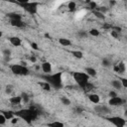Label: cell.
I'll use <instances>...</instances> for the list:
<instances>
[{
    "mask_svg": "<svg viewBox=\"0 0 127 127\" xmlns=\"http://www.w3.org/2000/svg\"><path fill=\"white\" fill-rule=\"evenodd\" d=\"M67 8H68V10L71 11V12L75 11V9H76V3H75L74 1H69L68 4H67Z\"/></svg>",
    "mask_w": 127,
    "mask_h": 127,
    "instance_id": "obj_23",
    "label": "cell"
},
{
    "mask_svg": "<svg viewBox=\"0 0 127 127\" xmlns=\"http://www.w3.org/2000/svg\"><path fill=\"white\" fill-rule=\"evenodd\" d=\"M108 95H109L110 97H114V96H117V93H116L115 91H113V90H111V91H109V93H108Z\"/></svg>",
    "mask_w": 127,
    "mask_h": 127,
    "instance_id": "obj_41",
    "label": "cell"
},
{
    "mask_svg": "<svg viewBox=\"0 0 127 127\" xmlns=\"http://www.w3.org/2000/svg\"><path fill=\"white\" fill-rule=\"evenodd\" d=\"M120 80H121V82H122L123 87H126V88H127V78L122 77V78H120Z\"/></svg>",
    "mask_w": 127,
    "mask_h": 127,
    "instance_id": "obj_38",
    "label": "cell"
},
{
    "mask_svg": "<svg viewBox=\"0 0 127 127\" xmlns=\"http://www.w3.org/2000/svg\"><path fill=\"white\" fill-rule=\"evenodd\" d=\"M111 85H112V87H114L115 89H121V88L123 87L122 82H121L120 79H114V80H112V81H111Z\"/></svg>",
    "mask_w": 127,
    "mask_h": 127,
    "instance_id": "obj_16",
    "label": "cell"
},
{
    "mask_svg": "<svg viewBox=\"0 0 127 127\" xmlns=\"http://www.w3.org/2000/svg\"><path fill=\"white\" fill-rule=\"evenodd\" d=\"M45 37H46V38H50V35H49V34H45Z\"/></svg>",
    "mask_w": 127,
    "mask_h": 127,
    "instance_id": "obj_46",
    "label": "cell"
},
{
    "mask_svg": "<svg viewBox=\"0 0 127 127\" xmlns=\"http://www.w3.org/2000/svg\"><path fill=\"white\" fill-rule=\"evenodd\" d=\"M88 8L90 10H95L97 8V4L95 2H93V1H89L88 2Z\"/></svg>",
    "mask_w": 127,
    "mask_h": 127,
    "instance_id": "obj_30",
    "label": "cell"
},
{
    "mask_svg": "<svg viewBox=\"0 0 127 127\" xmlns=\"http://www.w3.org/2000/svg\"><path fill=\"white\" fill-rule=\"evenodd\" d=\"M71 55L76 59H82L83 58V54L80 51H71Z\"/></svg>",
    "mask_w": 127,
    "mask_h": 127,
    "instance_id": "obj_24",
    "label": "cell"
},
{
    "mask_svg": "<svg viewBox=\"0 0 127 127\" xmlns=\"http://www.w3.org/2000/svg\"><path fill=\"white\" fill-rule=\"evenodd\" d=\"M88 33H89V35H91V36H93V37H98V36L100 35V32H99L97 29H90Z\"/></svg>",
    "mask_w": 127,
    "mask_h": 127,
    "instance_id": "obj_27",
    "label": "cell"
},
{
    "mask_svg": "<svg viewBox=\"0 0 127 127\" xmlns=\"http://www.w3.org/2000/svg\"><path fill=\"white\" fill-rule=\"evenodd\" d=\"M113 69L116 73L118 74H123L125 71H126V65L123 62H120L118 64H116L114 66H113Z\"/></svg>",
    "mask_w": 127,
    "mask_h": 127,
    "instance_id": "obj_8",
    "label": "cell"
},
{
    "mask_svg": "<svg viewBox=\"0 0 127 127\" xmlns=\"http://www.w3.org/2000/svg\"><path fill=\"white\" fill-rule=\"evenodd\" d=\"M124 103V100L119 97V96H114V97H110L109 101H108V104L111 105V106H120Z\"/></svg>",
    "mask_w": 127,
    "mask_h": 127,
    "instance_id": "obj_9",
    "label": "cell"
},
{
    "mask_svg": "<svg viewBox=\"0 0 127 127\" xmlns=\"http://www.w3.org/2000/svg\"><path fill=\"white\" fill-rule=\"evenodd\" d=\"M30 61L34 64V63H36V62H37V58H36L35 56H31V57H30Z\"/></svg>",
    "mask_w": 127,
    "mask_h": 127,
    "instance_id": "obj_43",
    "label": "cell"
},
{
    "mask_svg": "<svg viewBox=\"0 0 127 127\" xmlns=\"http://www.w3.org/2000/svg\"><path fill=\"white\" fill-rule=\"evenodd\" d=\"M87 96H88L89 101L92 102V103H94V104H97V103H99V101H100V97H99V95L96 94V93H89Z\"/></svg>",
    "mask_w": 127,
    "mask_h": 127,
    "instance_id": "obj_13",
    "label": "cell"
},
{
    "mask_svg": "<svg viewBox=\"0 0 127 127\" xmlns=\"http://www.w3.org/2000/svg\"><path fill=\"white\" fill-rule=\"evenodd\" d=\"M115 3H116V2H115L114 0H112V1H110V5H111V6H112V5H114Z\"/></svg>",
    "mask_w": 127,
    "mask_h": 127,
    "instance_id": "obj_45",
    "label": "cell"
},
{
    "mask_svg": "<svg viewBox=\"0 0 127 127\" xmlns=\"http://www.w3.org/2000/svg\"><path fill=\"white\" fill-rule=\"evenodd\" d=\"M10 69L11 71L16 74V75H28L30 73V70L29 68L26 66V65H23V64H11L10 65Z\"/></svg>",
    "mask_w": 127,
    "mask_h": 127,
    "instance_id": "obj_4",
    "label": "cell"
},
{
    "mask_svg": "<svg viewBox=\"0 0 127 127\" xmlns=\"http://www.w3.org/2000/svg\"><path fill=\"white\" fill-rule=\"evenodd\" d=\"M31 47H32L34 50H39V48H38V45H37L36 43H31Z\"/></svg>",
    "mask_w": 127,
    "mask_h": 127,
    "instance_id": "obj_42",
    "label": "cell"
},
{
    "mask_svg": "<svg viewBox=\"0 0 127 127\" xmlns=\"http://www.w3.org/2000/svg\"><path fill=\"white\" fill-rule=\"evenodd\" d=\"M106 119L111 124H113L117 127H123V126L126 125L125 119H123L122 117H119V116H112V117H109V118H106Z\"/></svg>",
    "mask_w": 127,
    "mask_h": 127,
    "instance_id": "obj_6",
    "label": "cell"
},
{
    "mask_svg": "<svg viewBox=\"0 0 127 127\" xmlns=\"http://www.w3.org/2000/svg\"><path fill=\"white\" fill-rule=\"evenodd\" d=\"M77 36H78L79 38H83V37H86V36H87V33L84 32V31H80V32L77 34Z\"/></svg>",
    "mask_w": 127,
    "mask_h": 127,
    "instance_id": "obj_37",
    "label": "cell"
},
{
    "mask_svg": "<svg viewBox=\"0 0 127 127\" xmlns=\"http://www.w3.org/2000/svg\"><path fill=\"white\" fill-rule=\"evenodd\" d=\"M84 71H85L90 77H94V76H96V70H95L93 67H85Z\"/></svg>",
    "mask_w": 127,
    "mask_h": 127,
    "instance_id": "obj_20",
    "label": "cell"
},
{
    "mask_svg": "<svg viewBox=\"0 0 127 127\" xmlns=\"http://www.w3.org/2000/svg\"><path fill=\"white\" fill-rule=\"evenodd\" d=\"M61 101H62V103L64 104V105H66V106H68V105H70V100L68 99V98H66V97H62L61 98Z\"/></svg>",
    "mask_w": 127,
    "mask_h": 127,
    "instance_id": "obj_29",
    "label": "cell"
},
{
    "mask_svg": "<svg viewBox=\"0 0 127 127\" xmlns=\"http://www.w3.org/2000/svg\"><path fill=\"white\" fill-rule=\"evenodd\" d=\"M72 77L74 79V81L82 88L88 81H89V75L86 72H82V71H74L72 72Z\"/></svg>",
    "mask_w": 127,
    "mask_h": 127,
    "instance_id": "obj_3",
    "label": "cell"
},
{
    "mask_svg": "<svg viewBox=\"0 0 127 127\" xmlns=\"http://www.w3.org/2000/svg\"><path fill=\"white\" fill-rule=\"evenodd\" d=\"M42 78H44V80L48 81L52 85V87H55L58 89L63 87V72L62 71H59V72H56L53 74L47 73L46 75H43Z\"/></svg>",
    "mask_w": 127,
    "mask_h": 127,
    "instance_id": "obj_1",
    "label": "cell"
},
{
    "mask_svg": "<svg viewBox=\"0 0 127 127\" xmlns=\"http://www.w3.org/2000/svg\"><path fill=\"white\" fill-rule=\"evenodd\" d=\"M7 17H8L10 20H22V16H21V14H19V13H15V12L8 13V14H7Z\"/></svg>",
    "mask_w": 127,
    "mask_h": 127,
    "instance_id": "obj_15",
    "label": "cell"
},
{
    "mask_svg": "<svg viewBox=\"0 0 127 127\" xmlns=\"http://www.w3.org/2000/svg\"><path fill=\"white\" fill-rule=\"evenodd\" d=\"M2 54H3L4 58H10V56H11V51H10L9 49H4V50L2 51Z\"/></svg>",
    "mask_w": 127,
    "mask_h": 127,
    "instance_id": "obj_31",
    "label": "cell"
},
{
    "mask_svg": "<svg viewBox=\"0 0 127 127\" xmlns=\"http://www.w3.org/2000/svg\"><path fill=\"white\" fill-rule=\"evenodd\" d=\"M48 126H51V127H64V123L55 121V122H52V123H48Z\"/></svg>",
    "mask_w": 127,
    "mask_h": 127,
    "instance_id": "obj_26",
    "label": "cell"
},
{
    "mask_svg": "<svg viewBox=\"0 0 127 127\" xmlns=\"http://www.w3.org/2000/svg\"><path fill=\"white\" fill-rule=\"evenodd\" d=\"M82 111H83V109L81 107H76L75 108V112L76 113H82Z\"/></svg>",
    "mask_w": 127,
    "mask_h": 127,
    "instance_id": "obj_44",
    "label": "cell"
},
{
    "mask_svg": "<svg viewBox=\"0 0 127 127\" xmlns=\"http://www.w3.org/2000/svg\"><path fill=\"white\" fill-rule=\"evenodd\" d=\"M15 115L18 116L21 119H24L27 123H31L33 120H36L38 117V111L35 110L34 108L30 109H21L19 111L15 112Z\"/></svg>",
    "mask_w": 127,
    "mask_h": 127,
    "instance_id": "obj_2",
    "label": "cell"
},
{
    "mask_svg": "<svg viewBox=\"0 0 127 127\" xmlns=\"http://www.w3.org/2000/svg\"><path fill=\"white\" fill-rule=\"evenodd\" d=\"M95 10H98V11H100V12H102V13L105 14L108 11V8H106V7H97Z\"/></svg>",
    "mask_w": 127,
    "mask_h": 127,
    "instance_id": "obj_35",
    "label": "cell"
},
{
    "mask_svg": "<svg viewBox=\"0 0 127 127\" xmlns=\"http://www.w3.org/2000/svg\"><path fill=\"white\" fill-rule=\"evenodd\" d=\"M38 5H39V3L38 2H34V1L33 2L30 1V2H27V3H24V4H20V6L25 11H27L30 14H36L37 13V11H38Z\"/></svg>",
    "mask_w": 127,
    "mask_h": 127,
    "instance_id": "obj_5",
    "label": "cell"
},
{
    "mask_svg": "<svg viewBox=\"0 0 127 127\" xmlns=\"http://www.w3.org/2000/svg\"><path fill=\"white\" fill-rule=\"evenodd\" d=\"M41 68H42V70L45 73H51L52 72V69H53L51 63H49V62H44L42 64V65H41Z\"/></svg>",
    "mask_w": 127,
    "mask_h": 127,
    "instance_id": "obj_11",
    "label": "cell"
},
{
    "mask_svg": "<svg viewBox=\"0 0 127 127\" xmlns=\"http://www.w3.org/2000/svg\"><path fill=\"white\" fill-rule=\"evenodd\" d=\"M21 96H22V100H23L24 103H28V102H29V99H30V98H29V95H28L27 93L24 92V93L21 94Z\"/></svg>",
    "mask_w": 127,
    "mask_h": 127,
    "instance_id": "obj_32",
    "label": "cell"
},
{
    "mask_svg": "<svg viewBox=\"0 0 127 127\" xmlns=\"http://www.w3.org/2000/svg\"><path fill=\"white\" fill-rule=\"evenodd\" d=\"M9 101H10V103L12 105H19V104H21V102L23 100H22V96L21 95H15V96L10 97Z\"/></svg>",
    "mask_w": 127,
    "mask_h": 127,
    "instance_id": "obj_12",
    "label": "cell"
},
{
    "mask_svg": "<svg viewBox=\"0 0 127 127\" xmlns=\"http://www.w3.org/2000/svg\"><path fill=\"white\" fill-rule=\"evenodd\" d=\"M16 3L18 4H24V3H27V2H30V0H15Z\"/></svg>",
    "mask_w": 127,
    "mask_h": 127,
    "instance_id": "obj_40",
    "label": "cell"
},
{
    "mask_svg": "<svg viewBox=\"0 0 127 127\" xmlns=\"http://www.w3.org/2000/svg\"><path fill=\"white\" fill-rule=\"evenodd\" d=\"M6 120H7V118L5 117V115L3 113H1L0 114V125H5Z\"/></svg>",
    "mask_w": 127,
    "mask_h": 127,
    "instance_id": "obj_33",
    "label": "cell"
},
{
    "mask_svg": "<svg viewBox=\"0 0 127 127\" xmlns=\"http://www.w3.org/2000/svg\"><path fill=\"white\" fill-rule=\"evenodd\" d=\"M110 34H111V36H112L114 39H119V33H118V32H116V31H114V30H111Z\"/></svg>",
    "mask_w": 127,
    "mask_h": 127,
    "instance_id": "obj_34",
    "label": "cell"
},
{
    "mask_svg": "<svg viewBox=\"0 0 127 127\" xmlns=\"http://www.w3.org/2000/svg\"><path fill=\"white\" fill-rule=\"evenodd\" d=\"M59 43L62 46H64V47H69V46H71L70 40H68L66 38H61V39H59Z\"/></svg>",
    "mask_w": 127,
    "mask_h": 127,
    "instance_id": "obj_18",
    "label": "cell"
},
{
    "mask_svg": "<svg viewBox=\"0 0 127 127\" xmlns=\"http://www.w3.org/2000/svg\"><path fill=\"white\" fill-rule=\"evenodd\" d=\"M12 91H13V85H11V84H7L6 87H5V93L9 95V94L12 93Z\"/></svg>",
    "mask_w": 127,
    "mask_h": 127,
    "instance_id": "obj_28",
    "label": "cell"
},
{
    "mask_svg": "<svg viewBox=\"0 0 127 127\" xmlns=\"http://www.w3.org/2000/svg\"><path fill=\"white\" fill-rule=\"evenodd\" d=\"M9 42H10V44H11L12 46H14V47H20V46L22 45V40H21L19 37H16V36L10 37V38H9Z\"/></svg>",
    "mask_w": 127,
    "mask_h": 127,
    "instance_id": "obj_10",
    "label": "cell"
},
{
    "mask_svg": "<svg viewBox=\"0 0 127 127\" xmlns=\"http://www.w3.org/2000/svg\"><path fill=\"white\" fill-rule=\"evenodd\" d=\"M124 115H125V116H127V109L125 110V112H124Z\"/></svg>",
    "mask_w": 127,
    "mask_h": 127,
    "instance_id": "obj_47",
    "label": "cell"
},
{
    "mask_svg": "<svg viewBox=\"0 0 127 127\" xmlns=\"http://www.w3.org/2000/svg\"><path fill=\"white\" fill-rule=\"evenodd\" d=\"M94 111H95L96 113H99V114H103V115H105V114H109V113L111 112V109H110L108 106H106V105L96 104V105L94 106Z\"/></svg>",
    "mask_w": 127,
    "mask_h": 127,
    "instance_id": "obj_7",
    "label": "cell"
},
{
    "mask_svg": "<svg viewBox=\"0 0 127 127\" xmlns=\"http://www.w3.org/2000/svg\"><path fill=\"white\" fill-rule=\"evenodd\" d=\"M2 113L5 115V117L7 118V120L8 119H12L14 116H16L15 115V112H13V111H2Z\"/></svg>",
    "mask_w": 127,
    "mask_h": 127,
    "instance_id": "obj_22",
    "label": "cell"
},
{
    "mask_svg": "<svg viewBox=\"0 0 127 127\" xmlns=\"http://www.w3.org/2000/svg\"><path fill=\"white\" fill-rule=\"evenodd\" d=\"M93 88H94V85H93L91 82H89V81L82 87V89H83L85 92H89V91H91Z\"/></svg>",
    "mask_w": 127,
    "mask_h": 127,
    "instance_id": "obj_21",
    "label": "cell"
},
{
    "mask_svg": "<svg viewBox=\"0 0 127 127\" xmlns=\"http://www.w3.org/2000/svg\"><path fill=\"white\" fill-rule=\"evenodd\" d=\"M103 29H105V30H108V29H112V25L111 24H109V23H105V24H103Z\"/></svg>",
    "mask_w": 127,
    "mask_h": 127,
    "instance_id": "obj_36",
    "label": "cell"
},
{
    "mask_svg": "<svg viewBox=\"0 0 127 127\" xmlns=\"http://www.w3.org/2000/svg\"><path fill=\"white\" fill-rule=\"evenodd\" d=\"M101 64L104 66V67H110L112 65L111 64V61L109 59H103L102 62H101Z\"/></svg>",
    "mask_w": 127,
    "mask_h": 127,
    "instance_id": "obj_25",
    "label": "cell"
},
{
    "mask_svg": "<svg viewBox=\"0 0 127 127\" xmlns=\"http://www.w3.org/2000/svg\"><path fill=\"white\" fill-rule=\"evenodd\" d=\"M112 30H114V31H116L118 33H120L122 31V29L120 27H118V26H112Z\"/></svg>",
    "mask_w": 127,
    "mask_h": 127,
    "instance_id": "obj_39",
    "label": "cell"
},
{
    "mask_svg": "<svg viewBox=\"0 0 127 127\" xmlns=\"http://www.w3.org/2000/svg\"><path fill=\"white\" fill-rule=\"evenodd\" d=\"M92 14H93L97 19H99V20H104V19H105L104 13H102V12H100V11H98V10H92Z\"/></svg>",
    "mask_w": 127,
    "mask_h": 127,
    "instance_id": "obj_19",
    "label": "cell"
},
{
    "mask_svg": "<svg viewBox=\"0 0 127 127\" xmlns=\"http://www.w3.org/2000/svg\"><path fill=\"white\" fill-rule=\"evenodd\" d=\"M10 24H11V26L16 27V28H23V27H25V23L22 20H10Z\"/></svg>",
    "mask_w": 127,
    "mask_h": 127,
    "instance_id": "obj_14",
    "label": "cell"
},
{
    "mask_svg": "<svg viewBox=\"0 0 127 127\" xmlns=\"http://www.w3.org/2000/svg\"><path fill=\"white\" fill-rule=\"evenodd\" d=\"M39 85H40L44 90H47V91H50V90H51V88H52V85H51L48 81H46V80L39 82Z\"/></svg>",
    "mask_w": 127,
    "mask_h": 127,
    "instance_id": "obj_17",
    "label": "cell"
}]
</instances>
